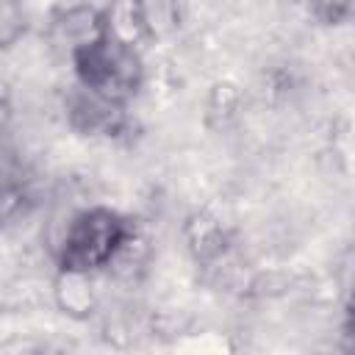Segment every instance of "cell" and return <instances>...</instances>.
<instances>
[{"instance_id":"cell-1","label":"cell","mask_w":355,"mask_h":355,"mask_svg":"<svg viewBox=\"0 0 355 355\" xmlns=\"http://www.w3.org/2000/svg\"><path fill=\"white\" fill-rule=\"evenodd\" d=\"M130 227L133 222L114 208H83L67 222L55 247V263L100 275Z\"/></svg>"},{"instance_id":"cell-2","label":"cell","mask_w":355,"mask_h":355,"mask_svg":"<svg viewBox=\"0 0 355 355\" xmlns=\"http://www.w3.org/2000/svg\"><path fill=\"white\" fill-rule=\"evenodd\" d=\"M78 86L128 105L144 83V61L139 50L97 39L69 55Z\"/></svg>"},{"instance_id":"cell-3","label":"cell","mask_w":355,"mask_h":355,"mask_svg":"<svg viewBox=\"0 0 355 355\" xmlns=\"http://www.w3.org/2000/svg\"><path fill=\"white\" fill-rule=\"evenodd\" d=\"M67 119L69 125L83 136H100V139H116L128 130V105L105 100L83 86H78L67 100Z\"/></svg>"},{"instance_id":"cell-4","label":"cell","mask_w":355,"mask_h":355,"mask_svg":"<svg viewBox=\"0 0 355 355\" xmlns=\"http://www.w3.org/2000/svg\"><path fill=\"white\" fill-rule=\"evenodd\" d=\"M53 302L72 322H89L100 311L97 272L58 266L53 277Z\"/></svg>"},{"instance_id":"cell-5","label":"cell","mask_w":355,"mask_h":355,"mask_svg":"<svg viewBox=\"0 0 355 355\" xmlns=\"http://www.w3.org/2000/svg\"><path fill=\"white\" fill-rule=\"evenodd\" d=\"M47 36H50L53 47L72 55L75 50L103 39L100 8L89 6V3H75V6H64V8L53 11V17L47 22Z\"/></svg>"},{"instance_id":"cell-6","label":"cell","mask_w":355,"mask_h":355,"mask_svg":"<svg viewBox=\"0 0 355 355\" xmlns=\"http://www.w3.org/2000/svg\"><path fill=\"white\" fill-rule=\"evenodd\" d=\"M180 233H183V241H186L189 255L197 263H202V266H211V263L222 261L227 255V250H230V230L211 211H194V214H189Z\"/></svg>"},{"instance_id":"cell-7","label":"cell","mask_w":355,"mask_h":355,"mask_svg":"<svg viewBox=\"0 0 355 355\" xmlns=\"http://www.w3.org/2000/svg\"><path fill=\"white\" fill-rule=\"evenodd\" d=\"M100 19H103V39L139 53L144 50V44H150L136 0H111L108 6L100 8Z\"/></svg>"},{"instance_id":"cell-8","label":"cell","mask_w":355,"mask_h":355,"mask_svg":"<svg viewBox=\"0 0 355 355\" xmlns=\"http://www.w3.org/2000/svg\"><path fill=\"white\" fill-rule=\"evenodd\" d=\"M150 261H153V244H150V239L133 225V227L125 233V239L119 241L116 252L111 255V261H108V266H105L103 272H108V275L116 277V280L130 283V280H139V277L147 272Z\"/></svg>"},{"instance_id":"cell-9","label":"cell","mask_w":355,"mask_h":355,"mask_svg":"<svg viewBox=\"0 0 355 355\" xmlns=\"http://www.w3.org/2000/svg\"><path fill=\"white\" fill-rule=\"evenodd\" d=\"M150 44L172 39L183 25V0H136Z\"/></svg>"},{"instance_id":"cell-10","label":"cell","mask_w":355,"mask_h":355,"mask_svg":"<svg viewBox=\"0 0 355 355\" xmlns=\"http://www.w3.org/2000/svg\"><path fill=\"white\" fill-rule=\"evenodd\" d=\"M241 108V92L236 83H227V80H219L211 86L208 92V103H205V119L208 125H227L230 119H236Z\"/></svg>"},{"instance_id":"cell-11","label":"cell","mask_w":355,"mask_h":355,"mask_svg":"<svg viewBox=\"0 0 355 355\" xmlns=\"http://www.w3.org/2000/svg\"><path fill=\"white\" fill-rule=\"evenodd\" d=\"M28 31L22 0H0V50L14 47Z\"/></svg>"},{"instance_id":"cell-12","label":"cell","mask_w":355,"mask_h":355,"mask_svg":"<svg viewBox=\"0 0 355 355\" xmlns=\"http://www.w3.org/2000/svg\"><path fill=\"white\" fill-rule=\"evenodd\" d=\"M25 205H28V197L22 186L11 180H0V227L17 222L25 214Z\"/></svg>"},{"instance_id":"cell-13","label":"cell","mask_w":355,"mask_h":355,"mask_svg":"<svg viewBox=\"0 0 355 355\" xmlns=\"http://www.w3.org/2000/svg\"><path fill=\"white\" fill-rule=\"evenodd\" d=\"M349 6H352V0H313L316 17L322 22H330V25L347 19L349 17Z\"/></svg>"}]
</instances>
